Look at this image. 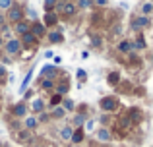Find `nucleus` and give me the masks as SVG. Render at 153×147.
<instances>
[{
    "instance_id": "nucleus-8",
    "label": "nucleus",
    "mask_w": 153,
    "mask_h": 147,
    "mask_svg": "<svg viewBox=\"0 0 153 147\" xmlns=\"http://www.w3.org/2000/svg\"><path fill=\"white\" fill-rule=\"evenodd\" d=\"M134 27L138 29V27H149V18H138V19H134Z\"/></svg>"
},
{
    "instance_id": "nucleus-4",
    "label": "nucleus",
    "mask_w": 153,
    "mask_h": 147,
    "mask_svg": "<svg viewBox=\"0 0 153 147\" xmlns=\"http://www.w3.org/2000/svg\"><path fill=\"white\" fill-rule=\"evenodd\" d=\"M29 33L33 35L35 39L43 37V35H45V25H43V23H33V25H31V31H29Z\"/></svg>"
},
{
    "instance_id": "nucleus-33",
    "label": "nucleus",
    "mask_w": 153,
    "mask_h": 147,
    "mask_svg": "<svg viewBox=\"0 0 153 147\" xmlns=\"http://www.w3.org/2000/svg\"><path fill=\"white\" fill-rule=\"evenodd\" d=\"M78 78L79 79H85V70H78Z\"/></svg>"
},
{
    "instance_id": "nucleus-11",
    "label": "nucleus",
    "mask_w": 153,
    "mask_h": 147,
    "mask_svg": "<svg viewBox=\"0 0 153 147\" xmlns=\"http://www.w3.org/2000/svg\"><path fill=\"white\" fill-rule=\"evenodd\" d=\"M31 109H33L35 112H43V109H45V103H43L41 99H35L33 105H31Z\"/></svg>"
},
{
    "instance_id": "nucleus-28",
    "label": "nucleus",
    "mask_w": 153,
    "mask_h": 147,
    "mask_svg": "<svg viewBox=\"0 0 153 147\" xmlns=\"http://www.w3.org/2000/svg\"><path fill=\"white\" fill-rule=\"evenodd\" d=\"M0 8H2V10H8V8H12V2H8V0H0Z\"/></svg>"
},
{
    "instance_id": "nucleus-18",
    "label": "nucleus",
    "mask_w": 153,
    "mask_h": 147,
    "mask_svg": "<svg viewBox=\"0 0 153 147\" xmlns=\"http://www.w3.org/2000/svg\"><path fill=\"white\" fill-rule=\"evenodd\" d=\"M39 122L35 120V118H25V128H29V130H33L35 126H37Z\"/></svg>"
},
{
    "instance_id": "nucleus-23",
    "label": "nucleus",
    "mask_w": 153,
    "mask_h": 147,
    "mask_svg": "<svg viewBox=\"0 0 153 147\" xmlns=\"http://www.w3.org/2000/svg\"><path fill=\"white\" fill-rule=\"evenodd\" d=\"M118 49L126 52V50H130V49H132V45H130V43H128V41H122V43H120V45H118Z\"/></svg>"
},
{
    "instance_id": "nucleus-37",
    "label": "nucleus",
    "mask_w": 153,
    "mask_h": 147,
    "mask_svg": "<svg viewBox=\"0 0 153 147\" xmlns=\"http://www.w3.org/2000/svg\"><path fill=\"white\" fill-rule=\"evenodd\" d=\"M35 147H41V145H35Z\"/></svg>"
},
{
    "instance_id": "nucleus-21",
    "label": "nucleus",
    "mask_w": 153,
    "mask_h": 147,
    "mask_svg": "<svg viewBox=\"0 0 153 147\" xmlns=\"http://www.w3.org/2000/svg\"><path fill=\"white\" fill-rule=\"evenodd\" d=\"M151 10H153V4L151 2H146V4H143V8H142V12H143V14H151Z\"/></svg>"
},
{
    "instance_id": "nucleus-1",
    "label": "nucleus",
    "mask_w": 153,
    "mask_h": 147,
    "mask_svg": "<svg viewBox=\"0 0 153 147\" xmlns=\"http://www.w3.org/2000/svg\"><path fill=\"white\" fill-rule=\"evenodd\" d=\"M4 49H6L8 54H18L22 50V43H19V39H10V41L4 43Z\"/></svg>"
},
{
    "instance_id": "nucleus-20",
    "label": "nucleus",
    "mask_w": 153,
    "mask_h": 147,
    "mask_svg": "<svg viewBox=\"0 0 153 147\" xmlns=\"http://www.w3.org/2000/svg\"><path fill=\"white\" fill-rule=\"evenodd\" d=\"M41 85H43V89H45V91H51L52 89V79H43Z\"/></svg>"
},
{
    "instance_id": "nucleus-15",
    "label": "nucleus",
    "mask_w": 153,
    "mask_h": 147,
    "mask_svg": "<svg viewBox=\"0 0 153 147\" xmlns=\"http://www.w3.org/2000/svg\"><path fill=\"white\" fill-rule=\"evenodd\" d=\"M64 114H66V110H64L62 106H54V110H52V116L54 118H62Z\"/></svg>"
},
{
    "instance_id": "nucleus-5",
    "label": "nucleus",
    "mask_w": 153,
    "mask_h": 147,
    "mask_svg": "<svg viewBox=\"0 0 153 147\" xmlns=\"http://www.w3.org/2000/svg\"><path fill=\"white\" fill-rule=\"evenodd\" d=\"M19 43H22V45H25V47H33L35 43H37V39H35L31 33H25V35H22V41H19Z\"/></svg>"
},
{
    "instance_id": "nucleus-13",
    "label": "nucleus",
    "mask_w": 153,
    "mask_h": 147,
    "mask_svg": "<svg viewBox=\"0 0 153 147\" xmlns=\"http://www.w3.org/2000/svg\"><path fill=\"white\" fill-rule=\"evenodd\" d=\"M49 41L51 43H62V33H58V31H52L49 35Z\"/></svg>"
},
{
    "instance_id": "nucleus-16",
    "label": "nucleus",
    "mask_w": 153,
    "mask_h": 147,
    "mask_svg": "<svg viewBox=\"0 0 153 147\" xmlns=\"http://www.w3.org/2000/svg\"><path fill=\"white\" fill-rule=\"evenodd\" d=\"M62 109L66 110V112H68V110H74V101H70V99H64V101H62Z\"/></svg>"
},
{
    "instance_id": "nucleus-36",
    "label": "nucleus",
    "mask_w": 153,
    "mask_h": 147,
    "mask_svg": "<svg viewBox=\"0 0 153 147\" xmlns=\"http://www.w3.org/2000/svg\"><path fill=\"white\" fill-rule=\"evenodd\" d=\"M0 23H2V25H4V19H2V16H0Z\"/></svg>"
},
{
    "instance_id": "nucleus-27",
    "label": "nucleus",
    "mask_w": 153,
    "mask_h": 147,
    "mask_svg": "<svg viewBox=\"0 0 153 147\" xmlns=\"http://www.w3.org/2000/svg\"><path fill=\"white\" fill-rule=\"evenodd\" d=\"M56 91H58L56 95H64V93H68V85H58V87H56Z\"/></svg>"
},
{
    "instance_id": "nucleus-6",
    "label": "nucleus",
    "mask_w": 153,
    "mask_h": 147,
    "mask_svg": "<svg viewBox=\"0 0 153 147\" xmlns=\"http://www.w3.org/2000/svg\"><path fill=\"white\" fill-rule=\"evenodd\" d=\"M29 23H25V21H23V19H22V21H19V23H16V31H18V33L19 35H25V33H29Z\"/></svg>"
},
{
    "instance_id": "nucleus-3",
    "label": "nucleus",
    "mask_w": 153,
    "mask_h": 147,
    "mask_svg": "<svg viewBox=\"0 0 153 147\" xmlns=\"http://www.w3.org/2000/svg\"><path fill=\"white\" fill-rule=\"evenodd\" d=\"M101 109L105 110V112L114 110L116 109V99L114 97H105V99H101Z\"/></svg>"
},
{
    "instance_id": "nucleus-32",
    "label": "nucleus",
    "mask_w": 153,
    "mask_h": 147,
    "mask_svg": "<svg viewBox=\"0 0 153 147\" xmlns=\"http://www.w3.org/2000/svg\"><path fill=\"white\" fill-rule=\"evenodd\" d=\"M4 78H6V68L0 66V79H4Z\"/></svg>"
},
{
    "instance_id": "nucleus-26",
    "label": "nucleus",
    "mask_w": 153,
    "mask_h": 147,
    "mask_svg": "<svg viewBox=\"0 0 153 147\" xmlns=\"http://www.w3.org/2000/svg\"><path fill=\"white\" fill-rule=\"evenodd\" d=\"M83 122H85V120H83V116H82V114H76V118H74V124H76V126H82Z\"/></svg>"
},
{
    "instance_id": "nucleus-25",
    "label": "nucleus",
    "mask_w": 153,
    "mask_h": 147,
    "mask_svg": "<svg viewBox=\"0 0 153 147\" xmlns=\"http://www.w3.org/2000/svg\"><path fill=\"white\" fill-rule=\"evenodd\" d=\"M132 47H136V49H146V43H143V39H138L136 43H130Z\"/></svg>"
},
{
    "instance_id": "nucleus-35",
    "label": "nucleus",
    "mask_w": 153,
    "mask_h": 147,
    "mask_svg": "<svg viewBox=\"0 0 153 147\" xmlns=\"http://www.w3.org/2000/svg\"><path fill=\"white\" fill-rule=\"evenodd\" d=\"M0 47H4V41H2V35H0Z\"/></svg>"
},
{
    "instance_id": "nucleus-9",
    "label": "nucleus",
    "mask_w": 153,
    "mask_h": 147,
    "mask_svg": "<svg viewBox=\"0 0 153 147\" xmlns=\"http://www.w3.org/2000/svg\"><path fill=\"white\" fill-rule=\"evenodd\" d=\"M12 112H14V116H25L27 109H25V105H22V103H19V105L14 106V110H12Z\"/></svg>"
},
{
    "instance_id": "nucleus-14",
    "label": "nucleus",
    "mask_w": 153,
    "mask_h": 147,
    "mask_svg": "<svg viewBox=\"0 0 153 147\" xmlns=\"http://www.w3.org/2000/svg\"><path fill=\"white\" fill-rule=\"evenodd\" d=\"M70 140L74 141V143H79V141L83 140V132H82V130H76V132L72 134V137H70Z\"/></svg>"
},
{
    "instance_id": "nucleus-34",
    "label": "nucleus",
    "mask_w": 153,
    "mask_h": 147,
    "mask_svg": "<svg viewBox=\"0 0 153 147\" xmlns=\"http://www.w3.org/2000/svg\"><path fill=\"white\" fill-rule=\"evenodd\" d=\"M93 126H95L93 120H87V122H85V128H87V130H93Z\"/></svg>"
},
{
    "instance_id": "nucleus-24",
    "label": "nucleus",
    "mask_w": 153,
    "mask_h": 147,
    "mask_svg": "<svg viewBox=\"0 0 153 147\" xmlns=\"http://www.w3.org/2000/svg\"><path fill=\"white\" fill-rule=\"evenodd\" d=\"M118 79H120V74L118 72H112L111 75H108V81H111V83H116Z\"/></svg>"
},
{
    "instance_id": "nucleus-12",
    "label": "nucleus",
    "mask_w": 153,
    "mask_h": 147,
    "mask_svg": "<svg viewBox=\"0 0 153 147\" xmlns=\"http://www.w3.org/2000/svg\"><path fill=\"white\" fill-rule=\"evenodd\" d=\"M97 140L99 141H108V140H111V132H108V130H99Z\"/></svg>"
},
{
    "instance_id": "nucleus-29",
    "label": "nucleus",
    "mask_w": 153,
    "mask_h": 147,
    "mask_svg": "<svg viewBox=\"0 0 153 147\" xmlns=\"http://www.w3.org/2000/svg\"><path fill=\"white\" fill-rule=\"evenodd\" d=\"M79 8H91V2H87V0H83V2H79L78 4Z\"/></svg>"
},
{
    "instance_id": "nucleus-19",
    "label": "nucleus",
    "mask_w": 153,
    "mask_h": 147,
    "mask_svg": "<svg viewBox=\"0 0 153 147\" xmlns=\"http://www.w3.org/2000/svg\"><path fill=\"white\" fill-rule=\"evenodd\" d=\"M31 75H33V74H31V72H29V74H27V75H25V79H23V83H22V87H19V91H22V93H23V91H25V89H27V83H29V81H31Z\"/></svg>"
},
{
    "instance_id": "nucleus-2",
    "label": "nucleus",
    "mask_w": 153,
    "mask_h": 147,
    "mask_svg": "<svg viewBox=\"0 0 153 147\" xmlns=\"http://www.w3.org/2000/svg\"><path fill=\"white\" fill-rule=\"evenodd\" d=\"M22 18H23V12L19 10V8H14V6H12L10 10H8V19H10V21L19 23V21H22Z\"/></svg>"
},
{
    "instance_id": "nucleus-10",
    "label": "nucleus",
    "mask_w": 153,
    "mask_h": 147,
    "mask_svg": "<svg viewBox=\"0 0 153 147\" xmlns=\"http://www.w3.org/2000/svg\"><path fill=\"white\" fill-rule=\"evenodd\" d=\"M43 75H47V79H51L52 75L56 74V68L54 66H43V72H41Z\"/></svg>"
},
{
    "instance_id": "nucleus-7",
    "label": "nucleus",
    "mask_w": 153,
    "mask_h": 147,
    "mask_svg": "<svg viewBox=\"0 0 153 147\" xmlns=\"http://www.w3.org/2000/svg\"><path fill=\"white\" fill-rule=\"evenodd\" d=\"M72 134H74V130H72V126H64L62 130H60V137H62V140H70L72 137Z\"/></svg>"
},
{
    "instance_id": "nucleus-22",
    "label": "nucleus",
    "mask_w": 153,
    "mask_h": 147,
    "mask_svg": "<svg viewBox=\"0 0 153 147\" xmlns=\"http://www.w3.org/2000/svg\"><path fill=\"white\" fill-rule=\"evenodd\" d=\"M60 103H62V99H60V95H52V99H51V105H52V106H58Z\"/></svg>"
},
{
    "instance_id": "nucleus-31",
    "label": "nucleus",
    "mask_w": 153,
    "mask_h": 147,
    "mask_svg": "<svg viewBox=\"0 0 153 147\" xmlns=\"http://www.w3.org/2000/svg\"><path fill=\"white\" fill-rule=\"evenodd\" d=\"M91 41H93V45H95V47H99V45H101V37H97V35H95V37L91 39Z\"/></svg>"
},
{
    "instance_id": "nucleus-17",
    "label": "nucleus",
    "mask_w": 153,
    "mask_h": 147,
    "mask_svg": "<svg viewBox=\"0 0 153 147\" xmlns=\"http://www.w3.org/2000/svg\"><path fill=\"white\" fill-rule=\"evenodd\" d=\"M45 23L47 25H54L56 23V16L54 14H45Z\"/></svg>"
},
{
    "instance_id": "nucleus-30",
    "label": "nucleus",
    "mask_w": 153,
    "mask_h": 147,
    "mask_svg": "<svg viewBox=\"0 0 153 147\" xmlns=\"http://www.w3.org/2000/svg\"><path fill=\"white\" fill-rule=\"evenodd\" d=\"M43 6H45L47 10L51 12V8H54V6H56V2H45V4H43Z\"/></svg>"
}]
</instances>
